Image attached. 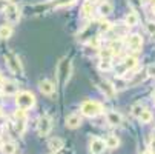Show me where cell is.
Listing matches in <instances>:
<instances>
[{"instance_id": "6da1fadb", "label": "cell", "mask_w": 155, "mask_h": 154, "mask_svg": "<svg viewBox=\"0 0 155 154\" xmlns=\"http://www.w3.org/2000/svg\"><path fill=\"white\" fill-rule=\"evenodd\" d=\"M80 113L86 117H97L103 113V105L95 100H86L80 106Z\"/></svg>"}, {"instance_id": "7a4b0ae2", "label": "cell", "mask_w": 155, "mask_h": 154, "mask_svg": "<svg viewBox=\"0 0 155 154\" xmlns=\"http://www.w3.org/2000/svg\"><path fill=\"white\" fill-rule=\"evenodd\" d=\"M71 71H72V65L69 59H63L58 63V68H57V77L60 85H66L71 79Z\"/></svg>"}, {"instance_id": "3957f363", "label": "cell", "mask_w": 155, "mask_h": 154, "mask_svg": "<svg viewBox=\"0 0 155 154\" xmlns=\"http://www.w3.org/2000/svg\"><path fill=\"white\" fill-rule=\"evenodd\" d=\"M15 103L18 108L21 109H29L35 105V96L29 91H21V93H17L15 96Z\"/></svg>"}, {"instance_id": "277c9868", "label": "cell", "mask_w": 155, "mask_h": 154, "mask_svg": "<svg viewBox=\"0 0 155 154\" xmlns=\"http://www.w3.org/2000/svg\"><path fill=\"white\" fill-rule=\"evenodd\" d=\"M5 60H6V65H8V68L12 74H23V68H21V62L18 59V56L12 54V53H6L5 54Z\"/></svg>"}, {"instance_id": "5b68a950", "label": "cell", "mask_w": 155, "mask_h": 154, "mask_svg": "<svg viewBox=\"0 0 155 154\" xmlns=\"http://www.w3.org/2000/svg\"><path fill=\"white\" fill-rule=\"evenodd\" d=\"M5 15H6V20L9 22V23H18V20H20V9L15 3H8L6 8H5Z\"/></svg>"}, {"instance_id": "8992f818", "label": "cell", "mask_w": 155, "mask_h": 154, "mask_svg": "<svg viewBox=\"0 0 155 154\" xmlns=\"http://www.w3.org/2000/svg\"><path fill=\"white\" fill-rule=\"evenodd\" d=\"M52 128V120L49 116H41L38 119V123H37V129H38V134L40 136H48L49 131Z\"/></svg>"}, {"instance_id": "52a82bcc", "label": "cell", "mask_w": 155, "mask_h": 154, "mask_svg": "<svg viewBox=\"0 0 155 154\" xmlns=\"http://www.w3.org/2000/svg\"><path fill=\"white\" fill-rule=\"evenodd\" d=\"M98 88H100V91H101L107 99H114L115 94H117L115 86L110 83V82H107V80H101V82L98 83Z\"/></svg>"}, {"instance_id": "ba28073f", "label": "cell", "mask_w": 155, "mask_h": 154, "mask_svg": "<svg viewBox=\"0 0 155 154\" xmlns=\"http://www.w3.org/2000/svg\"><path fill=\"white\" fill-rule=\"evenodd\" d=\"M106 149V142L98 139V137H94L89 143V151L91 154H103Z\"/></svg>"}, {"instance_id": "9c48e42d", "label": "cell", "mask_w": 155, "mask_h": 154, "mask_svg": "<svg viewBox=\"0 0 155 154\" xmlns=\"http://www.w3.org/2000/svg\"><path fill=\"white\" fill-rule=\"evenodd\" d=\"M126 43H127V46H129L130 50L138 51V50L141 48V45H143V39H141L138 34H130V36H127Z\"/></svg>"}, {"instance_id": "30bf717a", "label": "cell", "mask_w": 155, "mask_h": 154, "mask_svg": "<svg viewBox=\"0 0 155 154\" xmlns=\"http://www.w3.org/2000/svg\"><path fill=\"white\" fill-rule=\"evenodd\" d=\"M38 90L41 94H45V96H51L54 91H55V86L52 82L49 80H40L38 82Z\"/></svg>"}, {"instance_id": "8fae6325", "label": "cell", "mask_w": 155, "mask_h": 154, "mask_svg": "<svg viewBox=\"0 0 155 154\" xmlns=\"http://www.w3.org/2000/svg\"><path fill=\"white\" fill-rule=\"evenodd\" d=\"M106 119H107V123H110L112 126H118L121 123V120H123L121 114L117 113V111H109L107 116H106Z\"/></svg>"}, {"instance_id": "7c38bea8", "label": "cell", "mask_w": 155, "mask_h": 154, "mask_svg": "<svg viewBox=\"0 0 155 154\" xmlns=\"http://www.w3.org/2000/svg\"><path fill=\"white\" fill-rule=\"evenodd\" d=\"M81 125V117L78 116V114H71V116H68L66 117V126L68 128H78Z\"/></svg>"}, {"instance_id": "4fadbf2b", "label": "cell", "mask_w": 155, "mask_h": 154, "mask_svg": "<svg viewBox=\"0 0 155 154\" xmlns=\"http://www.w3.org/2000/svg\"><path fill=\"white\" fill-rule=\"evenodd\" d=\"M94 12V3L91 0H84L83 5H81V15L83 17H91Z\"/></svg>"}, {"instance_id": "5bb4252c", "label": "cell", "mask_w": 155, "mask_h": 154, "mask_svg": "<svg viewBox=\"0 0 155 154\" xmlns=\"http://www.w3.org/2000/svg\"><path fill=\"white\" fill-rule=\"evenodd\" d=\"M63 145H64V142H63L60 137H52V139L49 140V143H48V146H49V149H51L52 152L60 151V149L63 148Z\"/></svg>"}, {"instance_id": "9a60e30c", "label": "cell", "mask_w": 155, "mask_h": 154, "mask_svg": "<svg viewBox=\"0 0 155 154\" xmlns=\"http://www.w3.org/2000/svg\"><path fill=\"white\" fill-rule=\"evenodd\" d=\"M137 63H138L137 57H134V56H127V57L123 60V67H124L127 71H130V70H134V68L137 67Z\"/></svg>"}, {"instance_id": "2e32d148", "label": "cell", "mask_w": 155, "mask_h": 154, "mask_svg": "<svg viewBox=\"0 0 155 154\" xmlns=\"http://www.w3.org/2000/svg\"><path fill=\"white\" fill-rule=\"evenodd\" d=\"M112 9H114V6H112V3H109V2H101L100 3V6H98V12H100V15H109L110 12H112Z\"/></svg>"}, {"instance_id": "e0dca14e", "label": "cell", "mask_w": 155, "mask_h": 154, "mask_svg": "<svg viewBox=\"0 0 155 154\" xmlns=\"http://www.w3.org/2000/svg\"><path fill=\"white\" fill-rule=\"evenodd\" d=\"M17 91H18V86L14 82H5V85H3V93L5 94L12 96V94H17Z\"/></svg>"}, {"instance_id": "ac0fdd59", "label": "cell", "mask_w": 155, "mask_h": 154, "mask_svg": "<svg viewBox=\"0 0 155 154\" xmlns=\"http://www.w3.org/2000/svg\"><path fill=\"white\" fill-rule=\"evenodd\" d=\"M124 22H126V26H135V25H138V15H137V12H134V11L129 12L126 15Z\"/></svg>"}, {"instance_id": "d6986e66", "label": "cell", "mask_w": 155, "mask_h": 154, "mask_svg": "<svg viewBox=\"0 0 155 154\" xmlns=\"http://www.w3.org/2000/svg\"><path fill=\"white\" fill-rule=\"evenodd\" d=\"M12 36V28L11 25H2L0 26V39L2 40H6Z\"/></svg>"}, {"instance_id": "ffe728a7", "label": "cell", "mask_w": 155, "mask_h": 154, "mask_svg": "<svg viewBox=\"0 0 155 154\" xmlns=\"http://www.w3.org/2000/svg\"><path fill=\"white\" fill-rule=\"evenodd\" d=\"M118 145H120V139L117 136H109L106 139V148H109V149H115V148H118Z\"/></svg>"}, {"instance_id": "44dd1931", "label": "cell", "mask_w": 155, "mask_h": 154, "mask_svg": "<svg viewBox=\"0 0 155 154\" xmlns=\"http://www.w3.org/2000/svg\"><path fill=\"white\" fill-rule=\"evenodd\" d=\"M140 122L141 123H150L152 122V119H153V116H152V113L149 111V109H143V113L140 114Z\"/></svg>"}, {"instance_id": "7402d4cb", "label": "cell", "mask_w": 155, "mask_h": 154, "mask_svg": "<svg viewBox=\"0 0 155 154\" xmlns=\"http://www.w3.org/2000/svg\"><path fill=\"white\" fill-rule=\"evenodd\" d=\"M15 143H12V142H8V143H3V146H2V152L3 154H14L15 152Z\"/></svg>"}, {"instance_id": "603a6c76", "label": "cell", "mask_w": 155, "mask_h": 154, "mask_svg": "<svg viewBox=\"0 0 155 154\" xmlns=\"http://www.w3.org/2000/svg\"><path fill=\"white\" fill-rule=\"evenodd\" d=\"M110 60H112V59H101L98 68H100L101 71H109L110 68H112V62H110Z\"/></svg>"}, {"instance_id": "cb8c5ba5", "label": "cell", "mask_w": 155, "mask_h": 154, "mask_svg": "<svg viewBox=\"0 0 155 154\" xmlns=\"http://www.w3.org/2000/svg\"><path fill=\"white\" fill-rule=\"evenodd\" d=\"M143 109H144V106L141 105V103H135V105H132V108H130V111H132V116L134 117H140V114L143 113Z\"/></svg>"}, {"instance_id": "d4e9b609", "label": "cell", "mask_w": 155, "mask_h": 154, "mask_svg": "<svg viewBox=\"0 0 155 154\" xmlns=\"http://www.w3.org/2000/svg\"><path fill=\"white\" fill-rule=\"evenodd\" d=\"M14 117H15V120H26V113H25V109L18 108L17 111L14 113Z\"/></svg>"}, {"instance_id": "484cf974", "label": "cell", "mask_w": 155, "mask_h": 154, "mask_svg": "<svg viewBox=\"0 0 155 154\" xmlns=\"http://www.w3.org/2000/svg\"><path fill=\"white\" fill-rule=\"evenodd\" d=\"M98 29H100V33H107V31L112 29V25H110L109 22H106V20H104V22H101V23H100Z\"/></svg>"}, {"instance_id": "4316f807", "label": "cell", "mask_w": 155, "mask_h": 154, "mask_svg": "<svg viewBox=\"0 0 155 154\" xmlns=\"http://www.w3.org/2000/svg\"><path fill=\"white\" fill-rule=\"evenodd\" d=\"M112 51H110L109 48H106V50H100V57L101 59H112Z\"/></svg>"}, {"instance_id": "83f0119b", "label": "cell", "mask_w": 155, "mask_h": 154, "mask_svg": "<svg viewBox=\"0 0 155 154\" xmlns=\"http://www.w3.org/2000/svg\"><path fill=\"white\" fill-rule=\"evenodd\" d=\"M25 122H26V120H17V122H15V128H17V131H18V134H23V133H25Z\"/></svg>"}, {"instance_id": "f1b7e54d", "label": "cell", "mask_w": 155, "mask_h": 154, "mask_svg": "<svg viewBox=\"0 0 155 154\" xmlns=\"http://www.w3.org/2000/svg\"><path fill=\"white\" fill-rule=\"evenodd\" d=\"M75 0H55V6L60 8V6H68L71 3H74Z\"/></svg>"}, {"instance_id": "f546056e", "label": "cell", "mask_w": 155, "mask_h": 154, "mask_svg": "<svg viewBox=\"0 0 155 154\" xmlns=\"http://www.w3.org/2000/svg\"><path fill=\"white\" fill-rule=\"evenodd\" d=\"M146 31L152 36H155V22H147L146 23Z\"/></svg>"}, {"instance_id": "4dcf8cb0", "label": "cell", "mask_w": 155, "mask_h": 154, "mask_svg": "<svg viewBox=\"0 0 155 154\" xmlns=\"http://www.w3.org/2000/svg\"><path fill=\"white\" fill-rule=\"evenodd\" d=\"M146 76L147 77H155V63L149 65V67L146 68Z\"/></svg>"}, {"instance_id": "1f68e13d", "label": "cell", "mask_w": 155, "mask_h": 154, "mask_svg": "<svg viewBox=\"0 0 155 154\" xmlns=\"http://www.w3.org/2000/svg\"><path fill=\"white\" fill-rule=\"evenodd\" d=\"M9 2H5V0H0V11H5V8H6V5H8Z\"/></svg>"}, {"instance_id": "d6a6232c", "label": "cell", "mask_w": 155, "mask_h": 154, "mask_svg": "<svg viewBox=\"0 0 155 154\" xmlns=\"http://www.w3.org/2000/svg\"><path fill=\"white\" fill-rule=\"evenodd\" d=\"M150 148H152V149H155V139L152 140V143H150Z\"/></svg>"}, {"instance_id": "836d02e7", "label": "cell", "mask_w": 155, "mask_h": 154, "mask_svg": "<svg viewBox=\"0 0 155 154\" xmlns=\"http://www.w3.org/2000/svg\"><path fill=\"white\" fill-rule=\"evenodd\" d=\"M152 12H153V14H155V3H153V5H152Z\"/></svg>"}, {"instance_id": "e575fe53", "label": "cell", "mask_w": 155, "mask_h": 154, "mask_svg": "<svg viewBox=\"0 0 155 154\" xmlns=\"http://www.w3.org/2000/svg\"><path fill=\"white\" fill-rule=\"evenodd\" d=\"M2 146H3V142H2V139H0V149H2Z\"/></svg>"}, {"instance_id": "d590c367", "label": "cell", "mask_w": 155, "mask_h": 154, "mask_svg": "<svg viewBox=\"0 0 155 154\" xmlns=\"http://www.w3.org/2000/svg\"><path fill=\"white\" fill-rule=\"evenodd\" d=\"M149 2H150V3H152V5H153V3H155V0H149Z\"/></svg>"}, {"instance_id": "8d00e7d4", "label": "cell", "mask_w": 155, "mask_h": 154, "mask_svg": "<svg viewBox=\"0 0 155 154\" xmlns=\"http://www.w3.org/2000/svg\"><path fill=\"white\" fill-rule=\"evenodd\" d=\"M152 134H153V139H155V128H153V133Z\"/></svg>"}, {"instance_id": "74e56055", "label": "cell", "mask_w": 155, "mask_h": 154, "mask_svg": "<svg viewBox=\"0 0 155 154\" xmlns=\"http://www.w3.org/2000/svg\"><path fill=\"white\" fill-rule=\"evenodd\" d=\"M144 154H150V152H149V151H146V152H144Z\"/></svg>"}, {"instance_id": "f35d334b", "label": "cell", "mask_w": 155, "mask_h": 154, "mask_svg": "<svg viewBox=\"0 0 155 154\" xmlns=\"http://www.w3.org/2000/svg\"><path fill=\"white\" fill-rule=\"evenodd\" d=\"M5 2H11V0H5Z\"/></svg>"}, {"instance_id": "ab89813d", "label": "cell", "mask_w": 155, "mask_h": 154, "mask_svg": "<svg viewBox=\"0 0 155 154\" xmlns=\"http://www.w3.org/2000/svg\"><path fill=\"white\" fill-rule=\"evenodd\" d=\"M153 99H155V93H153Z\"/></svg>"}, {"instance_id": "60d3db41", "label": "cell", "mask_w": 155, "mask_h": 154, "mask_svg": "<svg viewBox=\"0 0 155 154\" xmlns=\"http://www.w3.org/2000/svg\"><path fill=\"white\" fill-rule=\"evenodd\" d=\"M0 93H2V88H0Z\"/></svg>"}, {"instance_id": "b9f144b4", "label": "cell", "mask_w": 155, "mask_h": 154, "mask_svg": "<svg viewBox=\"0 0 155 154\" xmlns=\"http://www.w3.org/2000/svg\"><path fill=\"white\" fill-rule=\"evenodd\" d=\"M54 154H55V152H54Z\"/></svg>"}, {"instance_id": "7bdbcfd3", "label": "cell", "mask_w": 155, "mask_h": 154, "mask_svg": "<svg viewBox=\"0 0 155 154\" xmlns=\"http://www.w3.org/2000/svg\"><path fill=\"white\" fill-rule=\"evenodd\" d=\"M153 154H155V152H153Z\"/></svg>"}]
</instances>
